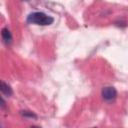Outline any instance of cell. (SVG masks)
Returning <instances> with one entry per match:
<instances>
[{
    "label": "cell",
    "instance_id": "5",
    "mask_svg": "<svg viewBox=\"0 0 128 128\" xmlns=\"http://www.w3.org/2000/svg\"><path fill=\"white\" fill-rule=\"evenodd\" d=\"M21 115L25 118H29V119H36L37 118V115L32 112V111H29V110H22L21 112Z\"/></svg>",
    "mask_w": 128,
    "mask_h": 128
},
{
    "label": "cell",
    "instance_id": "8",
    "mask_svg": "<svg viewBox=\"0 0 128 128\" xmlns=\"http://www.w3.org/2000/svg\"><path fill=\"white\" fill-rule=\"evenodd\" d=\"M0 126H1V124H0Z\"/></svg>",
    "mask_w": 128,
    "mask_h": 128
},
{
    "label": "cell",
    "instance_id": "4",
    "mask_svg": "<svg viewBox=\"0 0 128 128\" xmlns=\"http://www.w3.org/2000/svg\"><path fill=\"white\" fill-rule=\"evenodd\" d=\"M1 35H2V39L4 41L5 44H11L12 43V34L10 32V30L8 28H3L1 30Z\"/></svg>",
    "mask_w": 128,
    "mask_h": 128
},
{
    "label": "cell",
    "instance_id": "1",
    "mask_svg": "<svg viewBox=\"0 0 128 128\" xmlns=\"http://www.w3.org/2000/svg\"><path fill=\"white\" fill-rule=\"evenodd\" d=\"M54 21V18L43 13V12H32L27 16V23L36 24L41 26L51 25Z\"/></svg>",
    "mask_w": 128,
    "mask_h": 128
},
{
    "label": "cell",
    "instance_id": "7",
    "mask_svg": "<svg viewBox=\"0 0 128 128\" xmlns=\"http://www.w3.org/2000/svg\"><path fill=\"white\" fill-rule=\"evenodd\" d=\"M24 1H26V0H24Z\"/></svg>",
    "mask_w": 128,
    "mask_h": 128
},
{
    "label": "cell",
    "instance_id": "3",
    "mask_svg": "<svg viewBox=\"0 0 128 128\" xmlns=\"http://www.w3.org/2000/svg\"><path fill=\"white\" fill-rule=\"evenodd\" d=\"M0 92H2L7 97L12 96V94H13V90H12L11 86L9 84H7L6 82H4L3 80H0Z\"/></svg>",
    "mask_w": 128,
    "mask_h": 128
},
{
    "label": "cell",
    "instance_id": "6",
    "mask_svg": "<svg viewBox=\"0 0 128 128\" xmlns=\"http://www.w3.org/2000/svg\"><path fill=\"white\" fill-rule=\"evenodd\" d=\"M0 107L1 108H5L6 107V102H5V100L3 99V97L0 95Z\"/></svg>",
    "mask_w": 128,
    "mask_h": 128
},
{
    "label": "cell",
    "instance_id": "2",
    "mask_svg": "<svg viewBox=\"0 0 128 128\" xmlns=\"http://www.w3.org/2000/svg\"><path fill=\"white\" fill-rule=\"evenodd\" d=\"M102 97L105 101H113L117 97V91L112 86H106L102 89Z\"/></svg>",
    "mask_w": 128,
    "mask_h": 128
}]
</instances>
